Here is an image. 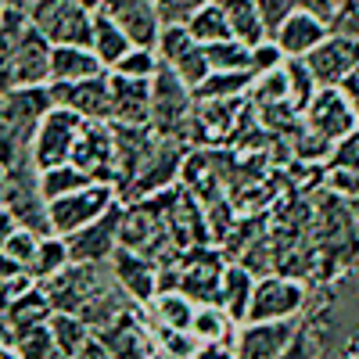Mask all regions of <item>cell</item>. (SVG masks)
<instances>
[{
    "instance_id": "obj_1",
    "label": "cell",
    "mask_w": 359,
    "mask_h": 359,
    "mask_svg": "<svg viewBox=\"0 0 359 359\" xmlns=\"http://www.w3.org/2000/svg\"><path fill=\"white\" fill-rule=\"evenodd\" d=\"M151 130L165 140H194V90L169 65H158L151 79Z\"/></svg>"
},
{
    "instance_id": "obj_2",
    "label": "cell",
    "mask_w": 359,
    "mask_h": 359,
    "mask_svg": "<svg viewBox=\"0 0 359 359\" xmlns=\"http://www.w3.org/2000/svg\"><path fill=\"white\" fill-rule=\"evenodd\" d=\"M29 25L43 33L54 47H90L94 33V11L79 0H33L25 8Z\"/></svg>"
},
{
    "instance_id": "obj_3",
    "label": "cell",
    "mask_w": 359,
    "mask_h": 359,
    "mask_svg": "<svg viewBox=\"0 0 359 359\" xmlns=\"http://www.w3.org/2000/svg\"><path fill=\"white\" fill-rule=\"evenodd\" d=\"M111 284V262H69L62 273H54L40 287L54 313H79L90 298H97Z\"/></svg>"
},
{
    "instance_id": "obj_4",
    "label": "cell",
    "mask_w": 359,
    "mask_h": 359,
    "mask_svg": "<svg viewBox=\"0 0 359 359\" xmlns=\"http://www.w3.org/2000/svg\"><path fill=\"white\" fill-rule=\"evenodd\" d=\"M118 205V191L115 184H86L57 201H47V223H50V233L57 237H72L76 230L97 223L104 212Z\"/></svg>"
},
{
    "instance_id": "obj_5",
    "label": "cell",
    "mask_w": 359,
    "mask_h": 359,
    "mask_svg": "<svg viewBox=\"0 0 359 359\" xmlns=\"http://www.w3.org/2000/svg\"><path fill=\"white\" fill-rule=\"evenodd\" d=\"M86 118L62 108V104H50L36 126V137H33V162L36 169H54V165H65L72 162V147L79 140V130H83Z\"/></svg>"
},
{
    "instance_id": "obj_6",
    "label": "cell",
    "mask_w": 359,
    "mask_h": 359,
    "mask_svg": "<svg viewBox=\"0 0 359 359\" xmlns=\"http://www.w3.org/2000/svg\"><path fill=\"white\" fill-rule=\"evenodd\" d=\"M155 50H158V62L169 65L191 90H194L208 72H212V65H208V54H205V43H198V40L187 33L184 22H165L162 33H158Z\"/></svg>"
},
{
    "instance_id": "obj_7",
    "label": "cell",
    "mask_w": 359,
    "mask_h": 359,
    "mask_svg": "<svg viewBox=\"0 0 359 359\" xmlns=\"http://www.w3.org/2000/svg\"><path fill=\"white\" fill-rule=\"evenodd\" d=\"M306 287L294 277H280V273H266L255 280L252 291V306H248V320L245 323H262V320H298V313L306 309Z\"/></svg>"
},
{
    "instance_id": "obj_8",
    "label": "cell",
    "mask_w": 359,
    "mask_h": 359,
    "mask_svg": "<svg viewBox=\"0 0 359 359\" xmlns=\"http://www.w3.org/2000/svg\"><path fill=\"white\" fill-rule=\"evenodd\" d=\"M302 118H306L309 130H316L320 137H327L331 144H338L341 137H348L359 126L355 108L348 104L341 86H320L316 94H313V101L306 104Z\"/></svg>"
},
{
    "instance_id": "obj_9",
    "label": "cell",
    "mask_w": 359,
    "mask_h": 359,
    "mask_svg": "<svg viewBox=\"0 0 359 359\" xmlns=\"http://www.w3.org/2000/svg\"><path fill=\"white\" fill-rule=\"evenodd\" d=\"M72 165L83 169L94 184H115V133L111 123H83L72 147Z\"/></svg>"
},
{
    "instance_id": "obj_10",
    "label": "cell",
    "mask_w": 359,
    "mask_h": 359,
    "mask_svg": "<svg viewBox=\"0 0 359 359\" xmlns=\"http://www.w3.org/2000/svg\"><path fill=\"white\" fill-rule=\"evenodd\" d=\"M47 90H50V104H62V108L83 115L86 123H108L111 118L108 72L79 79V83H47Z\"/></svg>"
},
{
    "instance_id": "obj_11",
    "label": "cell",
    "mask_w": 359,
    "mask_h": 359,
    "mask_svg": "<svg viewBox=\"0 0 359 359\" xmlns=\"http://www.w3.org/2000/svg\"><path fill=\"white\" fill-rule=\"evenodd\" d=\"M298 334V320H262V323H241L233 341L237 359H284Z\"/></svg>"
},
{
    "instance_id": "obj_12",
    "label": "cell",
    "mask_w": 359,
    "mask_h": 359,
    "mask_svg": "<svg viewBox=\"0 0 359 359\" xmlns=\"http://www.w3.org/2000/svg\"><path fill=\"white\" fill-rule=\"evenodd\" d=\"M50 50H54V43L29 25L22 40L0 57L8 62L15 86H47L50 83Z\"/></svg>"
},
{
    "instance_id": "obj_13",
    "label": "cell",
    "mask_w": 359,
    "mask_h": 359,
    "mask_svg": "<svg viewBox=\"0 0 359 359\" xmlns=\"http://www.w3.org/2000/svg\"><path fill=\"white\" fill-rule=\"evenodd\" d=\"M306 65L320 86H341V79L359 65V36L327 33V40L306 54Z\"/></svg>"
},
{
    "instance_id": "obj_14",
    "label": "cell",
    "mask_w": 359,
    "mask_h": 359,
    "mask_svg": "<svg viewBox=\"0 0 359 359\" xmlns=\"http://www.w3.org/2000/svg\"><path fill=\"white\" fill-rule=\"evenodd\" d=\"M123 33L133 40V47H155L162 33V11L155 0H101V8Z\"/></svg>"
},
{
    "instance_id": "obj_15",
    "label": "cell",
    "mask_w": 359,
    "mask_h": 359,
    "mask_svg": "<svg viewBox=\"0 0 359 359\" xmlns=\"http://www.w3.org/2000/svg\"><path fill=\"white\" fill-rule=\"evenodd\" d=\"M111 118L118 126H151V79H130L108 69Z\"/></svg>"
},
{
    "instance_id": "obj_16",
    "label": "cell",
    "mask_w": 359,
    "mask_h": 359,
    "mask_svg": "<svg viewBox=\"0 0 359 359\" xmlns=\"http://www.w3.org/2000/svg\"><path fill=\"white\" fill-rule=\"evenodd\" d=\"M111 262V277L123 287L137 306H151V298L158 294V266L151 259H144L130 248H115Z\"/></svg>"
},
{
    "instance_id": "obj_17",
    "label": "cell",
    "mask_w": 359,
    "mask_h": 359,
    "mask_svg": "<svg viewBox=\"0 0 359 359\" xmlns=\"http://www.w3.org/2000/svg\"><path fill=\"white\" fill-rule=\"evenodd\" d=\"M118 208H123V201H118L111 212H104L97 223H90V226L76 230L72 237H65L72 262H108L115 255V248H118Z\"/></svg>"
},
{
    "instance_id": "obj_18",
    "label": "cell",
    "mask_w": 359,
    "mask_h": 359,
    "mask_svg": "<svg viewBox=\"0 0 359 359\" xmlns=\"http://www.w3.org/2000/svg\"><path fill=\"white\" fill-rule=\"evenodd\" d=\"M104 348L111 359H151L155 355V334L147 323V309L140 306L133 316H126L118 327H111L108 334H101Z\"/></svg>"
},
{
    "instance_id": "obj_19",
    "label": "cell",
    "mask_w": 359,
    "mask_h": 359,
    "mask_svg": "<svg viewBox=\"0 0 359 359\" xmlns=\"http://www.w3.org/2000/svg\"><path fill=\"white\" fill-rule=\"evenodd\" d=\"M327 33H331L327 22H320V18H313L306 11H294L269 40L284 50V57H306L309 50H316L327 40Z\"/></svg>"
},
{
    "instance_id": "obj_20",
    "label": "cell",
    "mask_w": 359,
    "mask_h": 359,
    "mask_svg": "<svg viewBox=\"0 0 359 359\" xmlns=\"http://www.w3.org/2000/svg\"><path fill=\"white\" fill-rule=\"evenodd\" d=\"M255 273L245 266V262H230L223 269V280H219V298H216V306L233 316L237 323H245L248 320V306H252V291H255Z\"/></svg>"
},
{
    "instance_id": "obj_21",
    "label": "cell",
    "mask_w": 359,
    "mask_h": 359,
    "mask_svg": "<svg viewBox=\"0 0 359 359\" xmlns=\"http://www.w3.org/2000/svg\"><path fill=\"white\" fill-rule=\"evenodd\" d=\"M108 72L90 47H54L50 50V83H79Z\"/></svg>"
},
{
    "instance_id": "obj_22",
    "label": "cell",
    "mask_w": 359,
    "mask_h": 359,
    "mask_svg": "<svg viewBox=\"0 0 359 359\" xmlns=\"http://www.w3.org/2000/svg\"><path fill=\"white\" fill-rule=\"evenodd\" d=\"M237 331H241V323H237L233 316H226L219 306H198V309H194L191 334H194L198 345H223V348H233Z\"/></svg>"
},
{
    "instance_id": "obj_23",
    "label": "cell",
    "mask_w": 359,
    "mask_h": 359,
    "mask_svg": "<svg viewBox=\"0 0 359 359\" xmlns=\"http://www.w3.org/2000/svg\"><path fill=\"white\" fill-rule=\"evenodd\" d=\"M90 50L101 57L104 69H115L123 57L133 50V40L118 29L104 11H94V33H90Z\"/></svg>"
},
{
    "instance_id": "obj_24",
    "label": "cell",
    "mask_w": 359,
    "mask_h": 359,
    "mask_svg": "<svg viewBox=\"0 0 359 359\" xmlns=\"http://www.w3.org/2000/svg\"><path fill=\"white\" fill-rule=\"evenodd\" d=\"M147 309V323L151 327H172V331H191V320H194V302L184 291H158L151 298Z\"/></svg>"
},
{
    "instance_id": "obj_25",
    "label": "cell",
    "mask_w": 359,
    "mask_h": 359,
    "mask_svg": "<svg viewBox=\"0 0 359 359\" xmlns=\"http://www.w3.org/2000/svg\"><path fill=\"white\" fill-rule=\"evenodd\" d=\"M219 8L230 22V33L233 40H241L248 47H259L262 40H269L266 25H262V15L255 8V0H219Z\"/></svg>"
},
{
    "instance_id": "obj_26",
    "label": "cell",
    "mask_w": 359,
    "mask_h": 359,
    "mask_svg": "<svg viewBox=\"0 0 359 359\" xmlns=\"http://www.w3.org/2000/svg\"><path fill=\"white\" fill-rule=\"evenodd\" d=\"M187 33L198 40V43H223V40H233V33H230V22H226V15H223V8H219V0H205V4H198L191 15H187Z\"/></svg>"
},
{
    "instance_id": "obj_27",
    "label": "cell",
    "mask_w": 359,
    "mask_h": 359,
    "mask_svg": "<svg viewBox=\"0 0 359 359\" xmlns=\"http://www.w3.org/2000/svg\"><path fill=\"white\" fill-rule=\"evenodd\" d=\"M255 83V72H208L198 86V101H241Z\"/></svg>"
},
{
    "instance_id": "obj_28",
    "label": "cell",
    "mask_w": 359,
    "mask_h": 359,
    "mask_svg": "<svg viewBox=\"0 0 359 359\" xmlns=\"http://www.w3.org/2000/svg\"><path fill=\"white\" fill-rule=\"evenodd\" d=\"M47 327H50V334H54L57 352H62L65 359H72L90 338H94V334H90V327H86L76 313H50Z\"/></svg>"
},
{
    "instance_id": "obj_29",
    "label": "cell",
    "mask_w": 359,
    "mask_h": 359,
    "mask_svg": "<svg viewBox=\"0 0 359 359\" xmlns=\"http://www.w3.org/2000/svg\"><path fill=\"white\" fill-rule=\"evenodd\" d=\"M72 262L69 255V245H65V237H57V233H47L43 241H40V252L33 259V266H29V277H33L36 284L50 280L54 273H62V269Z\"/></svg>"
},
{
    "instance_id": "obj_30",
    "label": "cell",
    "mask_w": 359,
    "mask_h": 359,
    "mask_svg": "<svg viewBox=\"0 0 359 359\" xmlns=\"http://www.w3.org/2000/svg\"><path fill=\"white\" fill-rule=\"evenodd\" d=\"M86 184H94V180H90L83 169H76L72 162L54 165V169H40V194H43V201H57V198H65V194H72V191H79Z\"/></svg>"
},
{
    "instance_id": "obj_31",
    "label": "cell",
    "mask_w": 359,
    "mask_h": 359,
    "mask_svg": "<svg viewBox=\"0 0 359 359\" xmlns=\"http://www.w3.org/2000/svg\"><path fill=\"white\" fill-rule=\"evenodd\" d=\"M208 65L212 72H255L252 69V47L241 40H223V43H208Z\"/></svg>"
},
{
    "instance_id": "obj_32",
    "label": "cell",
    "mask_w": 359,
    "mask_h": 359,
    "mask_svg": "<svg viewBox=\"0 0 359 359\" xmlns=\"http://www.w3.org/2000/svg\"><path fill=\"white\" fill-rule=\"evenodd\" d=\"M284 72H287V86H291V104L298 111H306V104L320 90V83L313 79V72L306 65V57H284Z\"/></svg>"
},
{
    "instance_id": "obj_33",
    "label": "cell",
    "mask_w": 359,
    "mask_h": 359,
    "mask_svg": "<svg viewBox=\"0 0 359 359\" xmlns=\"http://www.w3.org/2000/svg\"><path fill=\"white\" fill-rule=\"evenodd\" d=\"M294 158H302V162H331V151H334V144L320 137L316 130L306 126V118H302V126L294 130Z\"/></svg>"
},
{
    "instance_id": "obj_34",
    "label": "cell",
    "mask_w": 359,
    "mask_h": 359,
    "mask_svg": "<svg viewBox=\"0 0 359 359\" xmlns=\"http://www.w3.org/2000/svg\"><path fill=\"white\" fill-rule=\"evenodd\" d=\"M158 65H162V62H158V50H155V47H133L111 72L130 76V79H155Z\"/></svg>"
},
{
    "instance_id": "obj_35",
    "label": "cell",
    "mask_w": 359,
    "mask_h": 359,
    "mask_svg": "<svg viewBox=\"0 0 359 359\" xmlns=\"http://www.w3.org/2000/svg\"><path fill=\"white\" fill-rule=\"evenodd\" d=\"M155 334V348L165 352L169 359H191L198 352V341L191 331H172V327H151Z\"/></svg>"
},
{
    "instance_id": "obj_36",
    "label": "cell",
    "mask_w": 359,
    "mask_h": 359,
    "mask_svg": "<svg viewBox=\"0 0 359 359\" xmlns=\"http://www.w3.org/2000/svg\"><path fill=\"white\" fill-rule=\"evenodd\" d=\"M40 241H43V237H40L36 230L15 226V233L8 237L4 245H0V252H4L8 259H15V262H22L25 273H29V266H33V259H36V252H40Z\"/></svg>"
},
{
    "instance_id": "obj_37",
    "label": "cell",
    "mask_w": 359,
    "mask_h": 359,
    "mask_svg": "<svg viewBox=\"0 0 359 359\" xmlns=\"http://www.w3.org/2000/svg\"><path fill=\"white\" fill-rule=\"evenodd\" d=\"M255 8H259V15H262L266 33L273 36L277 29L298 11V0H255Z\"/></svg>"
},
{
    "instance_id": "obj_38",
    "label": "cell",
    "mask_w": 359,
    "mask_h": 359,
    "mask_svg": "<svg viewBox=\"0 0 359 359\" xmlns=\"http://www.w3.org/2000/svg\"><path fill=\"white\" fill-rule=\"evenodd\" d=\"M331 165H334V169H359V126L334 144Z\"/></svg>"
},
{
    "instance_id": "obj_39",
    "label": "cell",
    "mask_w": 359,
    "mask_h": 359,
    "mask_svg": "<svg viewBox=\"0 0 359 359\" xmlns=\"http://www.w3.org/2000/svg\"><path fill=\"white\" fill-rule=\"evenodd\" d=\"M280 65H284V50L273 40H262L259 47H252V69H255V76L269 72V69H280Z\"/></svg>"
},
{
    "instance_id": "obj_40",
    "label": "cell",
    "mask_w": 359,
    "mask_h": 359,
    "mask_svg": "<svg viewBox=\"0 0 359 359\" xmlns=\"http://www.w3.org/2000/svg\"><path fill=\"white\" fill-rule=\"evenodd\" d=\"M331 33H345V36H359V0H341V8L331 22Z\"/></svg>"
},
{
    "instance_id": "obj_41",
    "label": "cell",
    "mask_w": 359,
    "mask_h": 359,
    "mask_svg": "<svg viewBox=\"0 0 359 359\" xmlns=\"http://www.w3.org/2000/svg\"><path fill=\"white\" fill-rule=\"evenodd\" d=\"M331 191L345 194L348 201H359V169H334L331 165Z\"/></svg>"
},
{
    "instance_id": "obj_42",
    "label": "cell",
    "mask_w": 359,
    "mask_h": 359,
    "mask_svg": "<svg viewBox=\"0 0 359 359\" xmlns=\"http://www.w3.org/2000/svg\"><path fill=\"white\" fill-rule=\"evenodd\" d=\"M338 8H341V0H298V11H306V15H313V18L327 22V25L334 22Z\"/></svg>"
},
{
    "instance_id": "obj_43",
    "label": "cell",
    "mask_w": 359,
    "mask_h": 359,
    "mask_svg": "<svg viewBox=\"0 0 359 359\" xmlns=\"http://www.w3.org/2000/svg\"><path fill=\"white\" fill-rule=\"evenodd\" d=\"M18 277H25V266L15 262V259H8L4 252H0V287L11 284V280H18Z\"/></svg>"
},
{
    "instance_id": "obj_44",
    "label": "cell",
    "mask_w": 359,
    "mask_h": 359,
    "mask_svg": "<svg viewBox=\"0 0 359 359\" xmlns=\"http://www.w3.org/2000/svg\"><path fill=\"white\" fill-rule=\"evenodd\" d=\"M341 90H345V97H348V104L355 108V118H359V65L341 79Z\"/></svg>"
},
{
    "instance_id": "obj_45",
    "label": "cell",
    "mask_w": 359,
    "mask_h": 359,
    "mask_svg": "<svg viewBox=\"0 0 359 359\" xmlns=\"http://www.w3.org/2000/svg\"><path fill=\"white\" fill-rule=\"evenodd\" d=\"M72 359H111V355H108V348H104V341H101V338H90V341H86Z\"/></svg>"
},
{
    "instance_id": "obj_46",
    "label": "cell",
    "mask_w": 359,
    "mask_h": 359,
    "mask_svg": "<svg viewBox=\"0 0 359 359\" xmlns=\"http://www.w3.org/2000/svg\"><path fill=\"white\" fill-rule=\"evenodd\" d=\"M191 359H237L233 348H223V345H198V352Z\"/></svg>"
},
{
    "instance_id": "obj_47",
    "label": "cell",
    "mask_w": 359,
    "mask_h": 359,
    "mask_svg": "<svg viewBox=\"0 0 359 359\" xmlns=\"http://www.w3.org/2000/svg\"><path fill=\"white\" fill-rule=\"evenodd\" d=\"M15 226H18V223H15V216L8 212V208H4V205H0V245H4V241H8V237L15 233Z\"/></svg>"
},
{
    "instance_id": "obj_48",
    "label": "cell",
    "mask_w": 359,
    "mask_h": 359,
    "mask_svg": "<svg viewBox=\"0 0 359 359\" xmlns=\"http://www.w3.org/2000/svg\"><path fill=\"white\" fill-rule=\"evenodd\" d=\"M29 4H33V0H4V8H22V11H25Z\"/></svg>"
},
{
    "instance_id": "obj_49",
    "label": "cell",
    "mask_w": 359,
    "mask_h": 359,
    "mask_svg": "<svg viewBox=\"0 0 359 359\" xmlns=\"http://www.w3.org/2000/svg\"><path fill=\"white\" fill-rule=\"evenodd\" d=\"M151 359H169V355H165V352H158V348H155V355H151Z\"/></svg>"
}]
</instances>
